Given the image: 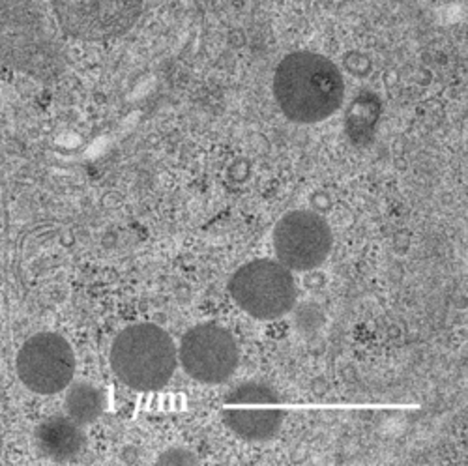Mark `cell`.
Masks as SVG:
<instances>
[{
    "instance_id": "6da1fadb",
    "label": "cell",
    "mask_w": 468,
    "mask_h": 466,
    "mask_svg": "<svg viewBox=\"0 0 468 466\" xmlns=\"http://www.w3.org/2000/svg\"><path fill=\"white\" fill-rule=\"evenodd\" d=\"M0 62L37 81H55L66 57L40 0H0Z\"/></svg>"
},
{
    "instance_id": "ba28073f",
    "label": "cell",
    "mask_w": 468,
    "mask_h": 466,
    "mask_svg": "<svg viewBox=\"0 0 468 466\" xmlns=\"http://www.w3.org/2000/svg\"><path fill=\"white\" fill-rule=\"evenodd\" d=\"M239 362L237 341L218 324H199L182 337L180 364L193 380L221 384L237 371Z\"/></svg>"
},
{
    "instance_id": "277c9868",
    "label": "cell",
    "mask_w": 468,
    "mask_h": 466,
    "mask_svg": "<svg viewBox=\"0 0 468 466\" xmlns=\"http://www.w3.org/2000/svg\"><path fill=\"white\" fill-rule=\"evenodd\" d=\"M229 291L234 302L259 321L285 317L296 302L291 270L268 259L248 262L234 271Z\"/></svg>"
},
{
    "instance_id": "30bf717a",
    "label": "cell",
    "mask_w": 468,
    "mask_h": 466,
    "mask_svg": "<svg viewBox=\"0 0 468 466\" xmlns=\"http://www.w3.org/2000/svg\"><path fill=\"white\" fill-rule=\"evenodd\" d=\"M34 440L40 455L55 462H66L75 459L85 446L81 425L69 418L60 416L49 418L37 425Z\"/></svg>"
},
{
    "instance_id": "5b68a950",
    "label": "cell",
    "mask_w": 468,
    "mask_h": 466,
    "mask_svg": "<svg viewBox=\"0 0 468 466\" xmlns=\"http://www.w3.org/2000/svg\"><path fill=\"white\" fill-rule=\"evenodd\" d=\"M60 28L85 42L124 36L143 14V0H53Z\"/></svg>"
},
{
    "instance_id": "7a4b0ae2",
    "label": "cell",
    "mask_w": 468,
    "mask_h": 466,
    "mask_svg": "<svg viewBox=\"0 0 468 466\" xmlns=\"http://www.w3.org/2000/svg\"><path fill=\"white\" fill-rule=\"evenodd\" d=\"M274 94L289 121L317 124L343 105L345 79L337 66L323 55L291 53L276 69Z\"/></svg>"
},
{
    "instance_id": "8fae6325",
    "label": "cell",
    "mask_w": 468,
    "mask_h": 466,
    "mask_svg": "<svg viewBox=\"0 0 468 466\" xmlns=\"http://www.w3.org/2000/svg\"><path fill=\"white\" fill-rule=\"evenodd\" d=\"M380 116V100L371 94H360L346 111V133L355 144L364 146L371 141Z\"/></svg>"
},
{
    "instance_id": "9c48e42d",
    "label": "cell",
    "mask_w": 468,
    "mask_h": 466,
    "mask_svg": "<svg viewBox=\"0 0 468 466\" xmlns=\"http://www.w3.org/2000/svg\"><path fill=\"white\" fill-rule=\"evenodd\" d=\"M274 248L278 260L289 270H315L330 255L332 230L319 214L294 210L278 221Z\"/></svg>"
},
{
    "instance_id": "3957f363",
    "label": "cell",
    "mask_w": 468,
    "mask_h": 466,
    "mask_svg": "<svg viewBox=\"0 0 468 466\" xmlns=\"http://www.w3.org/2000/svg\"><path fill=\"white\" fill-rule=\"evenodd\" d=\"M178 364L176 344L155 324H132L116 335L111 367L121 382L137 392H155L171 380Z\"/></svg>"
},
{
    "instance_id": "4fadbf2b",
    "label": "cell",
    "mask_w": 468,
    "mask_h": 466,
    "mask_svg": "<svg viewBox=\"0 0 468 466\" xmlns=\"http://www.w3.org/2000/svg\"><path fill=\"white\" fill-rule=\"evenodd\" d=\"M195 461H197V459L189 455V451H186V450H169L158 459V462H162V464L164 462L165 464H191Z\"/></svg>"
},
{
    "instance_id": "52a82bcc",
    "label": "cell",
    "mask_w": 468,
    "mask_h": 466,
    "mask_svg": "<svg viewBox=\"0 0 468 466\" xmlns=\"http://www.w3.org/2000/svg\"><path fill=\"white\" fill-rule=\"evenodd\" d=\"M17 375L30 392L55 396L75 376V355L69 343L53 332L32 335L17 355Z\"/></svg>"
},
{
    "instance_id": "7c38bea8",
    "label": "cell",
    "mask_w": 468,
    "mask_h": 466,
    "mask_svg": "<svg viewBox=\"0 0 468 466\" xmlns=\"http://www.w3.org/2000/svg\"><path fill=\"white\" fill-rule=\"evenodd\" d=\"M105 407L101 390L90 382H75L68 386L66 410L68 418L80 425H89L96 421Z\"/></svg>"
},
{
    "instance_id": "8992f818",
    "label": "cell",
    "mask_w": 468,
    "mask_h": 466,
    "mask_svg": "<svg viewBox=\"0 0 468 466\" xmlns=\"http://www.w3.org/2000/svg\"><path fill=\"white\" fill-rule=\"evenodd\" d=\"M285 419L280 394L262 382H244L227 394L223 421L244 440L262 442L274 439Z\"/></svg>"
}]
</instances>
